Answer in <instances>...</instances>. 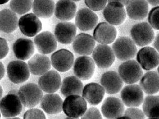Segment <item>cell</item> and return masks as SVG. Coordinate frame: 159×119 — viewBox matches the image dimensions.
<instances>
[{"instance_id": "obj_48", "label": "cell", "mask_w": 159, "mask_h": 119, "mask_svg": "<svg viewBox=\"0 0 159 119\" xmlns=\"http://www.w3.org/2000/svg\"><path fill=\"white\" fill-rule=\"evenodd\" d=\"M65 119H79L78 118H70V117H68V118H66Z\"/></svg>"}, {"instance_id": "obj_5", "label": "cell", "mask_w": 159, "mask_h": 119, "mask_svg": "<svg viewBox=\"0 0 159 119\" xmlns=\"http://www.w3.org/2000/svg\"><path fill=\"white\" fill-rule=\"evenodd\" d=\"M23 110V104L19 97L15 93H9L0 100V111L6 118H14Z\"/></svg>"}, {"instance_id": "obj_20", "label": "cell", "mask_w": 159, "mask_h": 119, "mask_svg": "<svg viewBox=\"0 0 159 119\" xmlns=\"http://www.w3.org/2000/svg\"><path fill=\"white\" fill-rule=\"evenodd\" d=\"M77 27L71 22H62L57 25L55 36L57 41L61 44L69 45L76 37Z\"/></svg>"}, {"instance_id": "obj_29", "label": "cell", "mask_w": 159, "mask_h": 119, "mask_svg": "<svg viewBox=\"0 0 159 119\" xmlns=\"http://www.w3.org/2000/svg\"><path fill=\"white\" fill-rule=\"evenodd\" d=\"M18 17L15 13L10 9L0 11V31L9 34L13 33L18 27Z\"/></svg>"}, {"instance_id": "obj_14", "label": "cell", "mask_w": 159, "mask_h": 119, "mask_svg": "<svg viewBox=\"0 0 159 119\" xmlns=\"http://www.w3.org/2000/svg\"><path fill=\"white\" fill-rule=\"evenodd\" d=\"M137 60L143 69L151 70L159 66V53L153 48L145 47L139 51Z\"/></svg>"}, {"instance_id": "obj_18", "label": "cell", "mask_w": 159, "mask_h": 119, "mask_svg": "<svg viewBox=\"0 0 159 119\" xmlns=\"http://www.w3.org/2000/svg\"><path fill=\"white\" fill-rule=\"evenodd\" d=\"M57 41L55 36L49 31L42 32L34 38L36 48L43 55L50 54L55 51L57 47Z\"/></svg>"}, {"instance_id": "obj_44", "label": "cell", "mask_w": 159, "mask_h": 119, "mask_svg": "<svg viewBox=\"0 0 159 119\" xmlns=\"http://www.w3.org/2000/svg\"><path fill=\"white\" fill-rule=\"evenodd\" d=\"M148 3L152 6H157L159 5V0H146Z\"/></svg>"}, {"instance_id": "obj_33", "label": "cell", "mask_w": 159, "mask_h": 119, "mask_svg": "<svg viewBox=\"0 0 159 119\" xmlns=\"http://www.w3.org/2000/svg\"><path fill=\"white\" fill-rule=\"evenodd\" d=\"M143 109L145 115L149 118H159V96H148L145 98Z\"/></svg>"}, {"instance_id": "obj_28", "label": "cell", "mask_w": 159, "mask_h": 119, "mask_svg": "<svg viewBox=\"0 0 159 119\" xmlns=\"http://www.w3.org/2000/svg\"><path fill=\"white\" fill-rule=\"evenodd\" d=\"M63 101L57 94L48 93L43 97L41 101L42 109L47 114L53 115L63 111Z\"/></svg>"}, {"instance_id": "obj_23", "label": "cell", "mask_w": 159, "mask_h": 119, "mask_svg": "<svg viewBox=\"0 0 159 119\" xmlns=\"http://www.w3.org/2000/svg\"><path fill=\"white\" fill-rule=\"evenodd\" d=\"M13 50L16 57L20 60L26 61L33 55L35 46L33 42L29 39H18L13 46Z\"/></svg>"}, {"instance_id": "obj_9", "label": "cell", "mask_w": 159, "mask_h": 119, "mask_svg": "<svg viewBox=\"0 0 159 119\" xmlns=\"http://www.w3.org/2000/svg\"><path fill=\"white\" fill-rule=\"evenodd\" d=\"M121 99L124 104L129 107H137L144 101V93L139 85L130 84L122 89Z\"/></svg>"}, {"instance_id": "obj_37", "label": "cell", "mask_w": 159, "mask_h": 119, "mask_svg": "<svg viewBox=\"0 0 159 119\" xmlns=\"http://www.w3.org/2000/svg\"><path fill=\"white\" fill-rule=\"evenodd\" d=\"M24 119H46L42 111L37 108H32L25 113Z\"/></svg>"}, {"instance_id": "obj_24", "label": "cell", "mask_w": 159, "mask_h": 119, "mask_svg": "<svg viewBox=\"0 0 159 119\" xmlns=\"http://www.w3.org/2000/svg\"><path fill=\"white\" fill-rule=\"evenodd\" d=\"M105 91L102 85L96 83L86 85L83 90V98L90 105H99L104 98Z\"/></svg>"}, {"instance_id": "obj_43", "label": "cell", "mask_w": 159, "mask_h": 119, "mask_svg": "<svg viewBox=\"0 0 159 119\" xmlns=\"http://www.w3.org/2000/svg\"><path fill=\"white\" fill-rule=\"evenodd\" d=\"M129 0H107L108 3L111 2H118L121 3L123 6H126Z\"/></svg>"}, {"instance_id": "obj_2", "label": "cell", "mask_w": 159, "mask_h": 119, "mask_svg": "<svg viewBox=\"0 0 159 119\" xmlns=\"http://www.w3.org/2000/svg\"><path fill=\"white\" fill-rule=\"evenodd\" d=\"M112 49L115 56L121 61L130 60L133 59L137 52L135 43L127 37L118 38L113 44Z\"/></svg>"}, {"instance_id": "obj_11", "label": "cell", "mask_w": 159, "mask_h": 119, "mask_svg": "<svg viewBox=\"0 0 159 119\" xmlns=\"http://www.w3.org/2000/svg\"><path fill=\"white\" fill-rule=\"evenodd\" d=\"M92 56L95 64L101 69L111 67L115 60L113 49L106 45H98L93 52Z\"/></svg>"}, {"instance_id": "obj_49", "label": "cell", "mask_w": 159, "mask_h": 119, "mask_svg": "<svg viewBox=\"0 0 159 119\" xmlns=\"http://www.w3.org/2000/svg\"><path fill=\"white\" fill-rule=\"evenodd\" d=\"M20 119V118H14H14H9V119Z\"/></svg>"}, {"instance_id": "obj_19", "label": "cell", "mask_w": 159, "mask_h": 119, "mask_svg": "<svg viewBox=\"0 0 159 119\" xmlns=\"http://www.w3.org/2000/svg\"><path fill=\"white\" fill-rule=\"evenodd\" d=\"M61 78L58 72L51 70L42 75L39 79L38 85L43 91L47 93H54L61 86Z\"/></svg>"}, {"instance_id": "obj_51", "label": "cell", "mask_w": 159, "mask_h": 119, "mask_svg": "<svg viewBox=\"0 0 159 119\" xmlns=\"http://www.w3.org/2000/svg\"><path fill=\"white\" fill-rule=\"evenodd\" d=\"M72 1L74 2H78L80 1H81V0H72Z\"/></svg>"}, {"instance_id": "obj_46", "label": "cell", "mask_w": 159, "mask_h": 119, "mask_svg": "<svg viewBox=\"0 0 159 119\" xmlns=\"http://www.w3.org/2000/svg\"><path fill=\"white\" fill-rule=\"evenodd\" d=\"M10 0H0V5H4L8 3Z\"/></svg>"}, {"instance_id": "obj_25", "label": "cell", "mask_w": 159, "mask_h": 119, "mask_svg": "<svg viewBox=\"0 0 159 119\" xmlns=\"http://www.w3.org/2000/svg\"><path fill=\"white\" fill-rule=\"evenodd\" d=\"M126 6L128 16L134 20L144 19L149 12V5L146 0H129Z\"/></svg>"}, {"instance_id": "obj_4", "label": "cell", "mask_w": 159, "mask_h": 119, "mask_svg": "<svg viewBox=\"0 0 159 119\" xmlns=\"http://www.w3.org/2000/svg\"><path fill=\"white\" fill-rule=\"evenodd\" d=\"M131 37L136 45L144 47L154 41L155 34L151 26L146 22H142L133 26L131 30Z\"/></svg>"}, {"instance_id": "obj_1", "label": "cell", "mask_w": 159, "mask_h": 119, "mask_svg": "<svg viewBox=\"0 0 159 119\" xmlns=\"http://www.w3.org/2000/svg\"><path fill=\"white\" fill-rule=\"evenodd\" d=\"M42 90L38 85L28 83L22 86L18 91L23 105L27 108H34L38 105L43 97Z\"/></svg>"}, {"instance_id": "obj_52", "label": "cell", "mask_w": 159, "mask_h": 119, "mask_svg": "<svg viewBox=\"0 0 159 119\" xmlns=\"http://www.w3.org/2000/svg\"><path fill=\"white\" fill-rule=\"evenodd\" d=\"M158 74H159V66H158Z\"/></svg>"}, {"instance_id": "obj_50", "label": "cell", "mask_w": 159, "mask_h": 119, "mask_svg": "<svg viewBox=\"0 0 159 119\" xmlns=\"http://www.w3.org/2000/svg\"><path fill=\"white\" fill-rule=\"evenodd\" d=\"M148 119H159V118H150Z\"/></svg>"}, {"instance_id": "obj_35", "label": "cell", "mask_w": 159, "mask_h": 119, "mask_svg": "<svg viewBox=\"0 0 159 119\" xmlns=\"http://www.w3.org/2000/svg\"><path fill=\"white\" fill-rule=\"evenodd\" d=\"M148 22L152 28L159 30V6H156L150 11Z\"/></svg>"}, {"instance_id": "obj_22", "label": "cell", "mask_w": 159, "mask_h": 119, "mask_svg": "<svg viewBox=\"0 0 159 119\" xmlns=\"http://www.w3.org/2000/svg\"><path fill=\"white\" fill-rule=\"evenodd\" d=\"M96 42L94 37L88 34L81 33L77 35L73 42L74 51L80 55L89 56L95 49Z\"/></svg>"}, {"instance_id": "obj_45", "label": "cell", "mask_w": 159, "mask_h": 119, "mask_svg": "<svg viewBox=\"0 0 159 119\" xmlns=\"http://www.w3.org/2000/svg\"><path fill=\"white\" fill-rule=\"evenodd\" d=\"M116 119H131L130 117L127 116H122L120 117L119 118H117Z\"/></svg>"}, {"instance_id": "obj_32", "label": "cell", "mask_w": 159, "mask_h": 119, "mask_svg": "<svg viewBox=\"0 0 159 119\" xmlns=\"http://www.w3.org/2000/svg\"><path fill=\"white\" fill-rule=\"evenodd\" d=\"M55 9L53 0H34L32 9L34 14L39 18H50L53 16Z\"/></svg>"}, {"instance_id": "obj_17", "label": "cell", "mask_w": 159, "mask_h": 119, "mask_svg": "<svg viewBox=\"0 0 159 119\" xmlns=\"http://www.w3.org/2000/svg\"><path fill=\"white\" fill-rule=\"evenodd\" d=\"M101 112L107 119H116L124 113V105L119 98L109 97L107 98L102 105Z\"/></svg>"}, {"instance_id": "obj_47", "label": "cell", "mask_w": 159, "mask_h": 119, "mask_svg": "<svg viewBox=\"0 0 159 119\" xmlns=\"http://www.w3.org/2000/svg\"><path fill=\"white\" fill-rule=\"evenodd\" d=\"M3 89L2 87V86L0 85V100L2 99V97L3 96Z\"/></svg>"}, {"instance_id": "obj_39", "label": "cell", "mask_w": 159, "mask_h": 119, "mask_svg": "<svg viewBox=\"0 0 159 119\" xmlns=\"http://www.w3.org/2000/svg\"><path fill=\"white\" fill-rule=\"evenodd\" d=\"M81 119H103L100 112L97 108L92 107L88 109Z\"/></svg>"}, {"instance_id": "obj_15", "label": "cell", "mask_w": 159, "mask_h": 119, "mask_svg": "<svg viewBox=\"0 0 159 119\" xmlns=\"http://www.w3.org/2000/svg\"><path fill=\"white\" fill-rule=\"evenodd\" d=\"M117 34L114 26L107 22H101L95 28L94 38L99 44L107 45L115 41Z\"/></svg>"}, {"instance_id": "obj_8", "label": "cell", "mask_w": 159, "mask_h": 119, "mask_svg": "<svg viewBox=\"0 0 159 119\" xmlns=\"http://www.w3.org/2000/svg\"><path fill=\"white\" fill-rule=\"evenodd\" d=\"M18 27L25 36L33 37L41 32L42 29V24L36 15L29 13L24 15L20 18Z\"/></svg>"}, {"instance_id": "obj_26", "label": "cell", "mask_w": 159, "mask_h": 119, "mask_svg": "<svg viewBox=\"0 0 159 119\" xmlns=\"http://www.w3.org/2000/svg\"><path fill=\"white\" fill-rule=\"evenodd\" d=\"M28 65L30 73L33 75L42 76L50 70L51 62L50 59L45 55L37 54L30 59Z\"/></svg>"}, {"instance_id": "obj_36", "label": "cell", "mask_w": 159, "mask_h": 119, "mask_svg": "<svg viewBox=\"0 0 159 119\" xmlns=\"http://www.w3.org/2000/svg\"><path fill=\"white\" fill-rule=\"evenodd\" d=\"M107 2V0H85L87 6L93 11L102 10L106 6Z\"/></svg>"}, {"instance_id": "obj_21", "label": "cell", "mask_w": 159, "mask_h": 119, "mask_svg": "<svg viewBox=\"0 0 159 119\" xmlns=\"http://www.w3.org/2000/svg\"><path fill=\"white\" fill-rule=\"evenodd\" d=\"M100 82L106 92L109 95L119 92L123 86V81L121 77L114 71L104 73L101 78Z\"/></svg>"}, {"instance_id": "obj_41", "label": "cell", "mask_w": 159, "mask_h": 119, "mask_svg": "<svg viewBox=\"0 0 159 119\" xmlns=\"http://www.w3.org/2000/svg\"><path fill=\"white\" fill-rule=\"evenodd\" d=\"M154 46L155 50L159 53V33L157 35L154 40Z\"/></svg>"}, {"instance_id": "obj_42", "label": "cell", "mask_w": 159, "mask_h": 119, "mask_svg": "<svg viewBox=\"0 0 159 119\" xmlns=\"http://www.w3.org/2000/svg\"><path fill=\"white\" fill-rule=\"evenodd\" d=\"M5 74V69L4 65L0 61V80L3 78Z\"/></svg>"}, {"instance_id": "obj_13", "label": "cell", "mask_w": 159, "mask_h": 119, "mask_svg": "<svg viewBox=\"0 0 159 119\" xmlns=\"http://www.w3.org/2000/svg\"><path fill=\"white\" fill-rule=\"evenodd\" d=\"M103 15L108 23L116 26L122 24L127 16L124 6L118 2L108 3L104 8Z\"/></svg>"}, {"instance_id": "obj_16", "label": "cell", "mask_w": 159, "mask_h": 119, "mask_svg": "<svg viewBox=\"0 0 159 119\" xmlns=\"http://www.w3.org/2000/svg\"><path fill=\"white\" fill-rule=\"evenodd\" d=\"M75 22L81 31H90L96 27L98 17L90 9L82 8L77 12Z\"/></svg>"}, {"instance_id": "obj_40", "label": "cell", "mask_w": 159, "mask_h": 119, "mask_svg": "<svg viewBox=\"0 0 159 119\" xmlns=\"http://www.w3.org/2000/svg\"><path fill=\"white\" fill-rule=\"evenodd\" d=\"M9 46L6 39L0 37V60L5 58L9 53Z\"/></svg>"}, {"instance_id": "obj_34", "label": "cell", "mask_w": 159, "mask_h": 119, "mask_svg": "<svg viewBox=\"0 0 159 119\" xmlns=\"http://www.w3.org/2000/svg\"><path fill=\"white\" fill-rule=\"evenodd\" d=\"M33 3V0H11L10 6L16 14L22 15L31 10Z\"/></svg>"}, {"instance_id": "obj_31", "label": "cell", "mask_w": 159, "mask_h": 119, "mask_svg": "<svg viewBox=\"0 0 159 119\" xmlns=\"http://www.w3.org/2000/svg\"><path fill=\"white\" fill-rule=\"evenodd\" d=\"M140 86L145 93L153 95L159 91V74L154 71L145 73L140 79Z\"/></svg>"}, {"instance_id": "obj_6", "label": "cell", "mask_w": 159, "mask_h": 119, "mask_svg": "<svg viewBox=\"0 0 159 119\" xmlns=\"http://www.w3.org/2000/svg\"><path fill=\"white\" fill-rule=\"evenodd\" d=\"M118 72L123 81L128 84L137 82L143 76L141 67L135 60H128L122 63L119 67Z\"/></svg>"}, {"instance_id": "obj_53", "label": "cell", "mask_w": 159, "mask_h": 119, "mask_svg": "<svg viewBox=\"0 0 159 119\" xmlns=\"http://www.w3.org/2000/svg\"><path fill=\"white\" fill-rule=\"evenodd\" d=\"M0 118H1V113H0Z\"/></svg>"}, {"instance_id": "obj_10", "label": "cell", "mask_w": 159, "mask_h": 119, "mask_svg": "<svg viewBox=\"0 0 159 119\" xmlns=\"http://www.w3.org/2000/svg\"><path fill=\"white\" fill-rule=\"evenodd\" d=\"M95 63L90 57L83 56L76 59L74 63V73L83 81L91 78L94 74Z\"/></svg>"}, {"instance_id": "obj_27", "label": "cell", "mask_w": 159, "mask_h": 119, "mask_svg": "<svg viewBox=\"0 0 159 119\" xmlns=\"http://www.w3.org/2000/svg\"><path fill=\"white\" fill-rule=\"evenodd\" d=\"M77 12V6L72 0H59L55 9V15L60 20L66 21L74 18Z\"/></svg>"}, {"instance_id": "obj_12", "label": "cell", "mask_w": 159, "mask_h": 119, "mask_svg": "<svg viewBox=\"0 0 159 119\" xmlns=\"http://www.w3.org/2000/svg\"><path fill=\"white\" fill-rule=\"evenodd\" d=\"M74 57L69 50L61 49L54 52L51 57V62L58 72L64 73L71 69L73 65Z\"/></svg>"}, {"instance_id": "obj_30", "label": "cell", "mask_w": 159, "mask_h": 119, "mask_svg": "<svg viewBox=\"0 0 159 119\" xmlns=\"http://www.w3.org/2000/svg\"><path fill=\"white\" fill-rule=\"evenodd\" d=\"M83 84L81 80L75 76H69L64 79L61 86V92L67 97L71 95H80L82 94Z\"/></svg>"}, {"instance_id": "obj_38", "label": "cell", "mask_w": 159, "mask_h": 119, "mask_svg": "<svg viewBox=\"0 0 159 119\" xmlns=\"http://www.w3.org/2000/svg\"><path fill=\"white\" fill-rule=\"evenodd\" d=\"M124 115L130 117L131 119H145L144 112L137 108L131 107L127 109L124 112Z\"/></svg>"}, {"instance_id": "obj_7", "label": "cell", "mask_w": 159, "mask_h": 119, "mask_svg": "<svg viewBox=\"0 0 159 119\" xmlns=\"http://www.w3.org/2000/svg\"><path fill=\"white\" fill-rule=\"evenodd\" d=\"M7 74L13 83L21 84L27 81L30 76L28 64L23 61H12L7 66Z\"/></svg>"}, {"instance_id": "obj_3", "label": "cell", "mask_w": 159, "mask_h": 119, "mask_svg": "<svg viewBox=\"0 0 159 119\" xmlns=\"http://www.w3.org/2000/svg\"><path fill=\"white\" fill-rule=\"evenodd\" d=\"M87 110L85 99L80 95H71L66 97L63 104V111L70 118L81 117Z\"/></svg>"}]
</instances>
